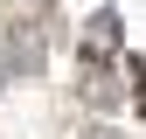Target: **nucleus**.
Instances as JSON below:
<instances>
[{"mask_svg": "<svg viewBox=\"0 0 146 139\" xmlns=\"http://www.w3.org/2000/svg\"><path fill=\"white\" fill-rule=\"evenodd\" d=\"M90 139H118V132H104V125H98V132H90Z\"/></svg>", "mask_w": 146, "mask_h": 139, "instance_id": "f257e3e1", "label": "nucleus"}]
</instances>
